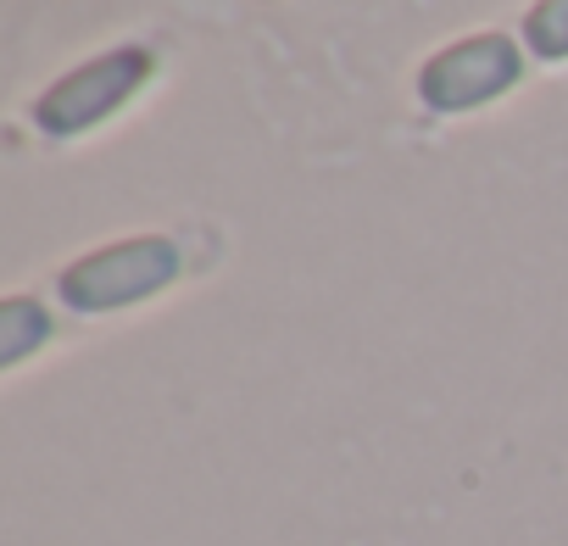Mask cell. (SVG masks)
<instances>
[{
  "mask_svg": "<svg viewBox=\"0 0 568 546\" xmlns=\"http://www.w3.org/2000/svg\"><path fill=\"white\" fill-rule=\"evenodd\" d=\"M173 273H179V245L162 234H140V240H118L79 256L57 280V291L73 313H112V307L156 296Z\"/></svg>",
  "mask_w": 568,
  "mask_h": 546,
  "instance_id": "cell-1",
  "label": "cell"
},
{
  "mask_svg": "<svg viewBox=\"0 0 568 546\" xmlns=\"http://www.w3.org/2000/svg\"><path fill=\"white\" fill-rule=\"evenodd\" d=\"M145 73H151V57L145 51H134V46L106 51V57L73 68L57 90H45L40 107H34V123L45 134H79V129L101 123L112 107H123V95H134L145 84Z\"/></svg>",
  "mask_w": 568,
  "mask_h": 546,
  "instance_id": "cell-2",
  "label": "cell"
},
{
  "mask_svg": "<svg viewBox=\"0 0 568 546\" xmlns=\"http://www.w3.org/2000/svg\"><path fill=\"white\" fill-rule=\"evenodd\" d=\"M518 79V51L513 40L501 34H474L440 57L424 62L418 73V95L429 112H463V107H479L490 95H501L507 84Z\"/></svg>",
  "mask_w": 568,
  "mask_h": 546,
  "instance_id": "cell-3",
  "label": "cell"
},
{
  "mask_svg": "<svg viewBox=\"0 0 568 546\" xmlns=\"http://www.w3.org/2000/svg\"><path fill=\"white\" fill-rule=\"evenodd\" d=\"M0 335H7V341H0V357L23 363V357L51 335V318H45V307H34L29 296H12L7 307H0Z\"/></svg>",
  "mask_w": 568,
  "mask_h": 546,
  "instance_id": "cell-4",
  "label": "cell"
},
{
  "mask_svg": "<svg viewBox=\"0 0 568 546\" xmlns=\"http://www.w3.org/2000/svg\"><path fill=\"white\" fill-rule=\"evenodd\" d=\"M524 34H529L535 57H546V62L568 57V0H540L524 23Z\"/></svg>",
  "mask_w": 568,
  "mask_h": 546,
  "instance_id": "cell-5",
  "label": "cell"
}]
</instances>
